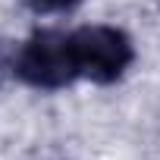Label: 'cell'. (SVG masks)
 <instances>
[{
	"mask_svg": "<svg viewBox=\"0 0 160 160\" xmlns=\"http://www.w3.org/2000/svg\"><path fill=\"white\" fill-rule=\"evenodd\" d=\"M13 66L16 75L35 88H63L72 78H78L69 32H57V28L35 32L25 41V47L16 53Z\"/></svg>",
	"mask_w": 160,
	"mask_h": 160,
	"instance_id": "cell-1",
	"label": "cell"
},
{
	"mask_svg": "<svg viewBox=\"0 0 160 160\" xmlns=\"http://www.w3.org/2000/svg\"><path fill=\"white\" fill-rule=\"evenodd\" d=\"M72 41V57H75V69L82 78L91 82H116L126 72V66L132 63V41L110 25H85L69 32Z\"/></svg>",
	"mask_w": 160,
	"mask_h": 160,
	"instance_id": "cell-2",
	"label": "cell"
},
{
	"mask_svg": "<svg viewBox=\"0 0 160 160\" xmlns=\"http://www.w3.org/2000/svg\"><path fill=\"white\" fill-rule=\"evenodd\" d=\"M78 0H32L35 10H44V13H60V10H72Z\"/></svg>",
	"mask_w": 160,
	"mask_h": 160,
	"instance_id": "cell-3",
	"label": "cell"
}]
</instances>
